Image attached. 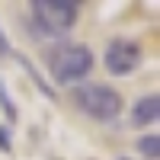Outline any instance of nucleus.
I'll use <instances>...</instances> for the list:
<instances>
[{
	"label": "nucleus",
	"instance_id": "nucleus-10",
	"mask_svg": "<svg viewBox=\"0 0 160 160\" xmlns=\"http://www.w3.org/2000/svg\"><path fill=\"white\" fill-rule=\"evenodd\" d=\"M13 55V45H10V38H7V32L0 29V58H10Z\"/></svg>",
	"mask_w": 160,
	"mask_h": 160
},
{
	"label": "nucleus",
	"instance_id": "nucleus-6",
	"mask_svg": "<svg viewBox=\"0 0 160 160\" xmlns=\"http://www.w3.org/2000/svg\"><path fill=\"white\" fill-rule=\"evenodd\" d=\"M16 61L22 64V71H26V74H29V77H32V83H35L38 90H42V93H45V96H48V99H58V96H55V90H51V83H48V80H45L42 74H38V68H35V64H32L29 58H26V55H16Z\"/></svg>",
	"mask_w": 160,
	"mask_h": 160
},
{
	"label": "nucleus",
	"instance_id": "nucleus-2",
	"mask_svg": "<svg viewBox=\"0 0 160 160\" xmlns=\"http://www.w3.org/2000/svg\"><path fill=\"white\" fill-rule=\"evenodd\" d=\"M93 48L83 42H58L55 48L48 51V71L51 80L61 87H77V83H87V77L93 71Z\"/></svg>",
	"mask_w": 160,
	"mask_h": 160
},
{
	"label": "nucleus",
	"instance_id": "nucleus-3",
	"mask_svg": "<svg viewBox=\"0 0 160 160\" xmlns=\"http://www.w3.org/2000/svg\"><path fill=\"white\" fill-rule=\"evenodd\" d=\"M71 99L80 112L93 122H115L122 115V93L106 83H77L71 90Z\"/></svg>",
	"mask_w": 160,
	"mask_h": 160
},
{
	"label": "nucleus",
	"instance_id": "nucleus-7",
	"mask_svg": "<svg viewBox=\"0 0 160 160\" xmlns=\"http://www.w3.org/2000/svg\"><path fill=\"white\" fill-rule=\"evenodd\" d=\"M0 109H3V115H7V122H10V125L19 118V106L13 102V96L7 93V83H3V80H0Z\"/></svg>",
	"mask_w": 160,
	"mask_h": 160
},
{
	"label": "nucleus",
	"instance_id": "nucleus-1",
	"mask_svg": "<svg viewBox=\"0 0 160 160\" xmlns=\"http://www.w3.org/2000/svg\"><path fill=\"white\" fill-rule=\"evenodd\" d=\"M83 7L77 0H32L29 3V26L35 38H61L68 35Z\"/></svg>",
	"mask_w": 160,
	"mask_h": 160
},
{
	"label": "nucleus",
	"instance_id": "nucleus-4",
	"mask_svg": "<svg viewBox=\"0 0 160 160\" xmlns=\"http://www.w3.org/2000/svg\"><path fill=\"white\" fill-rule=\"evenodd\" d=\"M141 58L144 51L135 38H112L106 45V55H102V68L109 71L112 77H128L141 68Z\"/></svg>",
	"mask_w": 160,
	"mask_h": 160
},
{
	"label": "nucleus",
	"instance_id": "nucleus-5",
	"mask_svg": "<svg viewBox=\"0 0 160 160\" xmlns=\"http://www.w3.org/2000/svg\"><path fill=\"white\" fill-rule=\"evenodd\" d=\"M157 118H160V96H157V93L138 96L135 106H131V115H128L131 128H148V125L157 122Z\"/></svg>",
	"mask_w": 160,
	"mask_h": 160
},
{
	"label": "nucleus",
	"instance_id": "nucleus-8",
	"mask_svg": "<svg viewBox=\"0 0 160 160\" xmlns=\"http://www.w3.org/2000/svg\"><path fill=\"white\" fill-rule=\"evenodd\" d=\"M135 148L148 157V160H157V157H160V138H157V135H144V138H138Z\"/></svg>",
	"mask_w": 160,
	"mask_h": 160
},
{
	"label": "nucleus",
	"instance_id": "nucleus-9",
	"mask_svg": "<svg viewBox=\"0 0 160 160\" xmlns=\"http://www.w3.org/2000/svg\"><path fill=\"white\" fill-rule=\"evenodd\" d=\"M0 151H3V154L13 151V135H10V128H7V125H0Z\"/></svg>",
	"mask_w": 160,
	"mask_h": 160
}]
</instances>
